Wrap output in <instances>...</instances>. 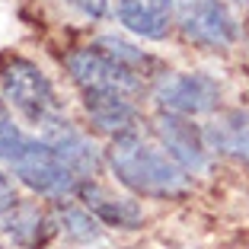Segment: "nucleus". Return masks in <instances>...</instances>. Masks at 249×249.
Listing matches in <instances>:
<instances>
[{"mask_svg": "<svg viewBox=\"0 0 249 249\" xmlns=\"http://www.w3.org/2000/svg\"><path fill=\"white\" fill-rule=\"evenodd\" d=\"M106 163L118 182L131 189L134 195L176 198L189 189V173L169 154H160L157 147L144 144L141 134L112 138L109 150H106Z\"/></svg>", "mask_w": 249, "mask_h": 249, "instance_id": "nucleus-1", "label": "nucleus"}, {"mask_svg": "<svg viewBox=\"0 0 249 249\" xmlns=\"http://www.w3.org/2000/svg\"><path fill=\"white\" fill-rule=\"evenodd\" d=\"M0 89H3V99L29 124H36L38 131L48 122L64 115L61 99L54 93V83L29 58H19V54H10V52L0 54Z\"/></svg>", "mask_w": 249, "mask_h": 249, "instance_id": "nucleus-2", "label": "nucleus"}, {"mask_svg": "<svg viewBox=\"0 0 249 249\" xmlns=\"http://www.w3.org/2000/svg\"><path fill=\"white\" fill-rule=\"evenodd\" d=\"M71 80L77 83L83 96H134L144 87V77H138L134 71L122 67L118 61H112L106 52H99L96 45L87 48H73L64 58Z\"/></svg>", "mask_w": 249, "mask_h": 249, "instance_id": "nucleus-3", "label": "nucleus"}, {"mask_svg": "<svg viewBox=\"0 0 249 249\" xmlns=\"http://www.w3.org/2000/svg\"><path fill=\"white\" fill-rule=\"evenodd\" d=\"M10 166H13L16 179H19L26 189H32L36 195H45V198L73 195L83 182V179L58 157V150H52L42 138L38 141L32 138L29 144H26V150H22Z\"/></svg>", "mask_w": 249, "mask_h": 249, "instance_id": "nucleus-4", "label": "nucleus"}, {"mask_svg": "<svg viewBox=\"0 0 249 249\" xmlns=\"http://www.w3.org/2000/svg\"><path fill=\"white\" fill-rule=\"evenodd\" d=\"M179 29L189 42L208 52H227L240 38V26L224 0H182Z\"/></svg>", "mask_w": 249, "mask_h": 249, "instance_id": "nucleus-5", "label": "nucleus"}, {"mask_svg": "<svg viewBox=\"0 0 249 249\" xmlns=\"http://www.w3.org/2000/svg\"><path fill=\"white\" fill-rule=\"evenodd\" d=\"M154 99L163 112L176 115H208L220 106V83L208 73H160Z\"/></svg>", "mask_w": 249, "mask_h": 249, "instance_id": "nucleus-6", "label": "nucleus"}, {"mask_svg": "<svg viewBox=\"0 0 249 249\" xmlns=\"http://www.w3.org/2000/svg\"><path fill=\"white\" fill-rule=\"evenodd\" d=\"M42 141L52 147V150H58V157L80 179L99 176V169H103V157H99V150H96L93 141H89L77 124L67 122L64 115L45 124V128H42Z\"/></svg>", "mask_w": 249, "mask_h": 249, "instance_id": "nucleus-7", "label": "nucleus"}, {"mask_svg": "<svg viewBox=\"0 0 249 249\" xmlns=\"http://www.w3.org/2000/svg\"><path fill=\"white\" fill-rule=\"evenodd\" d=\"M157 134L169 157L185 169V173H201L208 166V141L205 131H198L185 115L176 112H160L157 115Z\"/></svg>", "mask_w": 249, "mask_h": 249, "instance_id": "nucleus-8", "label": "nucleus"}, {"mask_svg": "<svg viewBox=\"0 0 249 249\" xmlns=\"http://www.w3.org/2000/svg\"><path fill=\"white\" fill-rule=\"evenodd\" d=\"M83 109L89 115V124L109 138L141 131V112L128 96H83Z\"/></svg>", "mask_w": 249, "mask_h": 249, "instance_id": "nucleus-9", "label": "nucleus"}, {"mask_svg": "<svg viewBox=\"0 0 249 249\" xmlns=\"http://www.w3.org/2000/svg\"><path fill=\"white\" fill-rule=\"evenodd\" d=\"M115 13L128 32L160 42L173 22V0H115Z\"/></svg>", "mask_w": 249, "mask_h": 249, "instance_id": "nucleus-10", "label": "nucleus"}, {"mask_svg": "<svg viewBox=\"0 0 249 249\" xmlns=\"http://www.w3.org/2000/svg\"><path fill=\"white\" fill-rule=\"evenodd\" d=\"M77 192L87 201V208L96 214V220H103L109 227H138L141 220H144V211H141L138 201H131V198H112L93 179H83Z\"/></svg>", "mask_w": 249, "mask_h": 249, "instance_id": "nucleus-11", "label": "nucleus"}, {"mask_svg": "<svg viewBox=\"0 0 249 249\" xmlns=\"http://www.w3.org/2000/svg\"><path fill=\"white\" fill-rule=\"evenodd\" d=\"M205 141L211 150L249 163V112H227L205 128Z\"/></svg>", "mask_w": 249, "mask_h": 249, "instance_id": "nucleus-12", "label": "nucleus"}, {"mask_svg": "<svg viewBox=\"0 0 249 249\" xmlns=\"http://www.w3.org/2000/svg\"><path fill=\"white\" fill-rule=\"evenodd\" d=\"M48 227H52L48 217L36 205H26V201H19L7 217L0 220V230L22 249H38L45 243V236H48Z\"/></svg>", "mask_w": 249, "mask_h": 249, "instance_id": "nucleus-13", "label": "nucleus"}, {"mask_svg": "<svg viewBox=\"0 0 249 249\" xmlns=\"http://www.w3.org/2000/svg\"><path fill=\"white\" fill-rule=\"evenodd\" d=\"M96 48H99V52H106L112 61H118L122 67L134 71L138 77H150V71L157 67V61L150 58L147 52L134 48L131 42H124V38H118V36H103V38H96Z\"/></svg>", "mask_w": 249, "mask_h": 249, "instance_id": "nucleus-14", "label": "nucleus"}, {"mask_svg": "<svg viewBox=\"0 0 249 249\" xmlns=\"http://www.w3.org/2000/svg\"><path fill=\"white\" fill-rule=\"evenodd\" d=\"M58 217H61V230L77 243H87V240L99 236V220H96V214H89V208L61 205Z\"/></svg>", "mask_w": 249, "mask_h": 249, "instance_id": "nucleus-15", "label": "nucleus"}, {"mask_svg": "<svg viewBox=\"0 0 249 249\" xmlns=\"http://www.w3.org/2000/svg\"><path fill=\"white\" fill-rule=\"evenodd\" d=\"M29 141H32V138L13 122V115H10L7 103L0 99V160L13 163L16 157L26 150V144H29Z\"/></svg>", "mask_w": 249, "mask_h": 249, "instance_id": "nucleus-16", "label": "nucleus"}, {"mask_svg": "<svg viewBox=\"0 0 249 249\" xmlns=\"http://www.w3.org/2000/svg\"><path fill=\"white\" fill-rule=\"evenodd\" d=\"M19 205V195H16V185H13V179L0 169V220L7 217L13 208Z\"/></svg>", "mask_w": 249, "mask_h": 249, "instance_id": "nucleus-17", "label": "nucleus"}, {"mask_svg": "<svg viewBox=\"0 0 249 249\" xmlns=\"http://www.w3.org/2000/svg\"><path fill=\"white\" fill-rule=\"evenodd\" d=\"M71 7H77L83 16H93V19H99V16H106V10H109V0H67Z\"/></svg>", "mask_w": 249, "mask_h": 249, "instance_id": "nucleus-18", "label": "nucleus"}, {"mask_svg": "<svg viewBox=\"0 0 249 249\" xmlns=\"http://www.w3.org/2000/svg\"><path fill=\"white\" fill-rule=\"evenodd\" d=\"M233 3H240V7H249V0H233Z\"/></svg>", "mask_w": 249, "mask_h": 249, "instance_id": "nucleus-19", "label": "nucleus"}]
</instances>
